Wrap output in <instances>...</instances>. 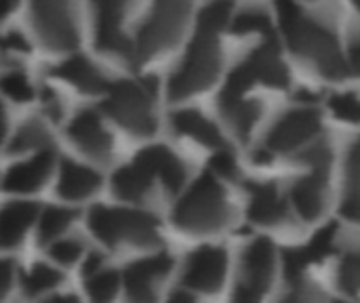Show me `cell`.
Wrapping results in <instances>:
<instances>
[{"label": "cell", "instance_id": "cell-38", "mask_svg": "<svg viewBox=\"0 0 360 303\" xmlns=\"http://www.w3.org/2000/svg\"><path fill=\"white\" fill-rule=\"evenodd\" d=\"M13 278H15V264L11 259L0 257V299L11 291Z\"/></svg>", "mask_w": 360, "mask_h": 303}, {"label": "cell", "instance_id": "cell-8", "mask_svg": "<svg viewBox=\"0 0 360 303\" xmlns=\"http://www.w3.org/2000/svg\"><path fill=\"white\" fill-rule=\"evenodd\" d=\"M274 247L270 240L259 238L255 243H251L245 253H243V264H240V281L236 285V299H259L274 276Z\"/></svg>", "mask_w": 360, "mask_h": 303}, {"label": "cell", "instance_id": "cell-32", "mask_svg": "<svg viewBox=\"0 0 360 303\" xmlns=\"http://www.w3.org/2000/svg\"><path fill=\"white\" fill-rule=\"evenodd\" d=\"M340 287L346 293H359L360 291V257L350 253L342 259L340 264V274H338Z\"/></svg>", "mask_w": 360, "mask_h": 303}, {"label": "cell", "instance_id": "cell-40", "mask_svg": "<svg viewBox=\"0 0 360 303\" xmlns=\"http://www.w3.org/2000/svg\"><path fill=\"white\" fill-rule=\"evenodd\" d=\"M19 0H0V23L17 8Z\"/></svg>", "mask_w": 360, "mask_h": 303}, {"label": "cell", "instance_id": "cell-16", "mask_svg": "<svg viewBox=\"0 0 360 303\" xmlns=\"http://www.w3.org/2000/svg\"><path fill=\"white\" fill-rule=\"evenodd\" d=\"M101 188V175L76 160H63L59 167V179H57V194L63 200L76 202L91 198Z\"/></svg>", "mask_w": 360, "mask_h": 303}, {"label": "cell", "instance_id": "cell-44", "mask_svg": "<svg viewBox=\"0 0 360 303\" xmlns=\"http://www.w3.org/2000/svg\"><path fill=\"white\" fill-rule=\"evenodd\" d=\"M0 186H2V179H0Z\"/></svg>", "mask_w": 360, "mask_h": 303}, {"label": "cell", "instance_id": "cell-28", "mask_svg": "<svg viewBox=\"0 0 360 303\" xmlns=\"http://www.w3.org/2000/svg\"><path fill=\"white\" fill-rule=\"evenodd\" d=\"M84 287L93 302H110L116 297L118 289L122 287V276L103 266L97 272L84 276Z\"/></svg>", "mask_w": 360, "mask_h": 303}, {"label": "cell", "instance_id": "cell-31", "mask_svg": "<svg viewBox=\"0 0 360 303\" xmlns=\"http://www.w3.org/2000/svg\"><path fill=\"white\" fill-rule=\"evenodd\" d=\"M46 247H49L51 259L57 262V264H61V266H72V264H76V262L82 257V253H84L82 243L76 240V238H63V236H59V238H55L53 243H49Z\"/></svg>", "mask_w": 360, "mask_h": 303}, {"label": "cell", "instance_id": "cell-42", "mask_svg": "<svg viewBox=\"0 0 360 303\" xmlns=\"http://www.w3.org/2000/svg\"><path fill=\"white\" fill-rule=\"evenodd\" d=\"M4 139H6V112L0 103V146L4 143Z\"/></svg>", "mask_w": 360, "mask_h": 303}, {"label": "cell", "instance_id": "cell-1", "mask_svg": "<svg viewBox=\"0 0 360 303\" xmlns=\"http://www.w3.org/2000/svg\"><path fill=\"white\" fill-rule=\"evenodd\" d=\"M156 93L158 82L154 76L110 82L108 91L103 93V112L133 135H152L158 124Z\"/></svg>", "mask_w": 360, "mask_h": 303}, {"label": "cell", "instance_id": "cell-25", "mask_svg": "<svg viewBox=\"0 0 360 303\" xmlns=\"http://www.w3.org/2000/svg\"><path fill=\"white\" fill-rule=\"evenodd\" d=\"M44 148H53V139L46 131V127L40 120H27L23 122L15 135H11L8 152L11 154H23V152H38Z\"/></svg>", "mask_w": 360, "mask_h": 303}, {"label": "cell", "instance_id": "cell-20", "mask_svg": "<svg viewBox=\"0 0 360 303\" xmlns=\"http://www.w3.org/2000/svg\"><path fill=\"white\" fill-rule=\"evenodd\" d=\"M171 124L179 135H188L194 141L219 150L226 148V141L219 133V129L198 110H179L171 116Z\"/></svg>", "mask_w": 360, "mask_h": 303}, {"label": "cell", "instance_id": "cell-14", "mask_svg": "<svg viewBox=\"0 0 360 303\" xmlns=\"http://www.w3.org/2000/svg\"><path fill=\"white\" fill-rule=\"evenodd\" d=\"M321 131V120L314 110H297L287 114L270 133L268 146L272 150L289 152L312 139Z\"/></svg>", "mask_w": 360, "mask_h": 303}, {"label": "cell", "instance_id": "cell-5", "mask_svg": "<svg viewBox=\"0 0 360 303\" xmlns=\"http://www.w3.org/2000/svg\"><path fill=\"white\" fill-rule=\"evenodd\" d=\"M221 67V53L217 34L196 30L186 57L181 59L175 74L169 78V97L184 99L209 89Z\"/></svg>", "mask_w": 360, "mask_h": 303}, {"label": "cell", "instance_id": "cell-26", "mask_svg": "<svg viewBox=\"0 0 360 303\" xmlns=\"http://www.w3.org/2000/svg\"><path fill=\"white\" fill-rule=\"evenodd\" d=\"M78 213L68 207H49L38 213V243L49 245L55 238L63 236L65 230L74 224Z\"/></svg>", "mask_w": 360, "mask_h": 303}, {"label": "cell", "instance_id": "cell-17", "mask_svg": "<svg viewBox=\"0 0 360 303\" xmlns=\"http://www.w3.org/2000/svg\"><path fill=\"white\" fill-rule=\"evenodd\" d=\"M154 179V171L139 156H135L133 162L120 167L112 175V192L124 202H141L150 194Z\"/></svg>", "mask_w": 360, "mask_h": 303}, {"label": "cell", "instance_id": "cell-19", "mask_svg": "<svg viewBox=\"0 0 360 303\" xmlns=\"http://www.w3.org/2000/svg\"><path fill=\"white\" fill-rule=\"evenodd\" d=\"M156 175V179L162 181V186L167 188V192L177 194L184 183H186V167L184 162L165 146H150L139 150L137 154Z\"/></svg>", "mask_w": 360, "mask_h": 303}, {"label": "cell", "instance_id": "cell-41", "mask_svg": "<svg viewBox=\"0 0 360 303\" xmlns=\"http://www.w3.org/2000/svg\"><path fill=\"white\" fill-rule=\"evenodd\" d=\"M350 67L354 74H360V40L350 49Z\"/></svg>", "mask_w": 360, "mask_h": 303}, {"label": "cell", "instance_id": "cell-39", "mask_svg": "<svg viewBox=\"0 0 360 303\" xmlns=\"http://www.w3.org/2000/svg\"><path fill=\"white\" fill-rule=\"evenodd\" d=\"M103 255L101 253H89L86 257H84V264H82V276H89V274H93V272H97L99 268H103Z\"/></svg>", "mask_w": 360, "mask_h": 303}, {"label": "cell", "instance_id": "cell-4", "mask_svg": "<svg viewBox=\"0 0 360 303\" xmlns=\"http://www.w3.org/2000/svg\"><path fill=\"white\" fill-rule=\"evenodd\" d=\"M276 6H278L281 25L287 34L289 44L297 53L314 59V63L327 76H333V78L342 76L346 72V63L340 55L335 38L321 25L304 19L300 8L293 4V0H278Z\"/></svg>", "mask_w": 360, "mask_h": 303}, {"label": "cell", "instance_id": "cell-29", "mask_svg": "<svg viewBox=\"0 0 360 303\" xmlns=\"http://www.w3.org/2000/svg\"><path fill=\"white\" fill-rule=\"evenodd\" d=\"M230 15H232V2H230V0H211V2L198 13L196 30L217 34L219 30H224V27L228 25Z\"/></svg>", "mask_w": 360, "mask_h": 303}, {"label": "cell", "instance_id": "cell-9", "mask_svg": "<svg viewBox=\"0 0 360 303\" xmlns=\"http://www.w3.org/2000/svg\"><path fill=\"white\" fill-rule=\"evenodd\" d=\"M228 270V255L221 247L205 245L190 253L184 266L181 283L184 289L200 291V293H215L221 289Z\"/></svg>", "mask_w": 360, "mask_h": 303}, {"label": "cell", "instance_id": "cell-15", "mask_svg": "<svg viewBox=\"0 0 360 303\" xmlns=\"http://www.w3.org/2000/svg\"><path fill=\"white\" fill-rule=\"evenodd\" d=\"M51 74L55 78H61L65 82H70L72 86H76L80 93L86 95H103L110 86V80L105 78V74L84 55H72L65 61L57 63Z\"/></svg>", "mask_w": 360, "mask_h": 303}, {"label": "cell", "instance_id": "cell-21", "mask_svg": "<svg viewBox=\"0 0 360 303\" xmlns=\"http://www.w3.org/2000/svg\"><path fill=\"white\" fill-rule=\"evenodd\" d=\"M325 192H327V169H312V175L302 179L293 188V202L297 213L312 221L323 213L325 207Z\"/></svg>", "mask_w": 360, "mask_h": 303}, {"label": "cell", "instance_id": "cell-24", "mask_svg": "<svg viewBox=\"0 0 360 303\" xmlns=\"http://www.w3.org/2000/svg\"><path fill=\"white\" fill-rule=\"evenodd\" d=\"M219 108H221V114L226 116L228 124L240 139L249 137L257 118L262 116V105L255 99L238 97V99H230V101H219Z\"/></svg>", "mask_w": 360, "mask_h": 303}, {"label": "cell", "instance_id": "cell-10", "mask_svg": "<svg viewBox=\"0 0 360 303\" xmlns=\"http://www.w3.org/2000/svg\"><path fill=\"white\" fill-rule=\"evenodd\" d=\"M131 0H91L95 13V44L108 55L131 59L133 42L122 32L124 11Z\"/></svg>", "mask_w": 360, "mask_h": 303}, {"label": "cell", "instance_id": "cell-12", "mask_svg": "<svg viewBox=\"0 0 360 303\" xmlns=\"http://www.w3.org/2000/svg\"><path fill=\"white\" fill-rule=\"evenodd\" d=\"M68 137L76 148L97 162H108L112 158L114 139L103 127L101 118L93 110H80L68 124Z\"/></svg>", "mask_w": 360, "mask_h": 303}, {"label": "cell", "instance_id": "cell-27", "mask_svg": "<svg viewBox=\"0 0 360 303\" xmlns=\"http://www.w3.org/2000/svg\"><path fill=\"white\" fill-rule=\"evenodd\" d=\"M63 283V274L49 264H34L27 272L21 274V289L27 297H40L57 289Z\"/></svg>", "mask_w": 360, "mask_h": 303}, {"label": "cell", "instance_id": "cell-6", "mask_svg": "<svg viewBox=\"0 0 360 303\" xmlns=\"http://www.w3.org/2000/svg\"><path fill=\"white\" fill-rule=\"evenodd\" d=\"M188 11L190 0H154V8L133 42L131 63H141L173 46L181 36Z\"/></svg>", "mask_w": 360, "mask_h": 303}, {"label": "cell", "instance_id": "cell-2", "mask_svg": "<svg viewBox=\"0 0 360 303\" xmlns=\"http://www.w3.org/2000/svg\"><path fill=\"white\" fill-rule=\"evenodd\" d=\"M230 207L226 192L209 171L194 181L173 209V224L190 234H211L226 226Z\"/></svg>", "mask_w": 360, "mask_h": 303}, {"label": "cell", "instance_id": "cell-35", "mask_svg": "<svg viewBox=\"0 0 360 303\" xmlns=\"http://www.w3.org/2000/svg\"><path fill=\"white\" fill-rule=\"evenodd\" d=\"M209 167H211V173H213V175H219V177H224V179H234V177H238V165H236L234 156H232L226 148L215 150V154H213Z\"/></svg>", "mask_w": 360, "mask_h": 303}, {"label": "cell", "instance_id": "cell-7", "mask_svg": "<svg viewBox=\"0 0 360 303\" xmlns=\"http://www.w3.org/2000/svg\"><path fill=\"white\" fill-rule=\"evenodd\" d=\"M72 2L74 0H30L36 34L51 51H72L78 44Z\"/></svg>", "mask_w": 360, "mask_h": 303}, {"label": "cell", "instance_id": "cell-33", "mask_svg": "<svg viewBox=\"0 0 360 303\" xmlns=\"http://www.w3.org/2000/svg\"><path fill=\"white\" fill-rule=\"evenodd\" d=\"M333 114L340 120H348V122H360V99L352 93H340L333 95L329 101Z\"/></svg>", "mask_w": 360, "mask_h": 303}, {"label": "cell", "instance_id": "cell-13", "mask_svg": "<svg viewBox=\"0 0 360 303\" xmlns=\"http://www.w3.org/2000/svg\"><path fill=\"white\" fill-rule=\"evenodd\" d=\"M53 165H55L53 148L38 150L27 160H21V162L8 167V171L2 179V188L6 192H13V194L38 192L46 183V179L51 177Z\"/></svg>", "mask_w": 360, "mask_h": 303}, {"label": "cell", "instance_id": "cell-11", "mask_svg": "<svg viewBox=\"0 0 360 303\" xmlns=\"http://www.w3.org/2000/svg\"><path fill=\"white\" fill-rule=\"evenodd\" d=\"M173 270V257L169 253H156L129 264L122 272V287L129 299L150 302L156 297V287Z\"/></svg>", "mask_w": 360, "mask_h": 303}, {"label": "cell", "instance_id": "cell-43", "mask_svg": "<svg viewBox=\"0 0 360 303\" xmlns=\"http://www.w3.org/2000/svg\"><path fill=\"white\" fill-rule=\"evenodd\" d=\"M354 4H356V6H359V8H360V0H354Z\"/></svg>", "mask_w": 360, "mask_h": 303}, {"label": "cell", "instance_id": "cell-18", "mask_svg": "<svg viewBox=\"0 0 360 303\" xmlns=\"http://www.w3.org/2000/svg\"><path fill=\"white\" fill-rule=\"evenodd\" d=\"M38 205L27 200H15L0 209V249L17 247L34 221L38 219Z\"/></svg>", "mask_w": 360, "mask_h": 303}, {"label": "cell", "instance_id": "cell-22", "mask_svg": "<svg viewBox=\"0 0 360 303\" xmlns=\"http://www.w3.org/2000/svg\"><path fill=\"white\" fill-rule=\"evenodd\" d=\"M249 217L264 226L281 224L287 217V207L281 200L274 186H253L251 188V205H249Z\"/></svg>", "mask_w": 360, "mask_h": 303}, {"label": "cell", "instance_id": "cell-36", "mask_svg": "<svg viewBox=\"0 0 360 303\" xmlns=\"http://www.w3.org/2000/svg\"><path fill=\"white\" fill-rule=\"evenodd\" d=\"M40 101H42V108H44V112H46V116H49L51 120L57 122V120L63 116V103L59 101V95H57L53 89L44 86V89L40 91Z\"/></svg>", "mask_w": 360, "mask_h": 303}, {"label": "cell", "instance_id": "cell-3", "mask_svg": "<svg viewBox=\"0 0 360 303\" xmlns=\"http://www.w3.org/2000/svg\"><path fill=\"white\" fill-rule=\"evenodd\" d=\"M89 230L105 247L135 245L154 247L160 240V224L152 213L127 207H93L89 211Z\"/></svg>", "mask_w": 360, "mask_h": 303}, {"label": "cell", "instance_id": "cell-23", "mask_svg": "<svg viewBox=\"0 0 360 303\" xmlns=\"http://www.w3.org/2000/svg\"><path fill=\"white\" fill-rule=\"evenodd\" d=\"M247 63L251 65L255 80H262L270 86H285L289 82V72L285 67V63L281 61L276 49L272 44H264L259 46L249 59Z\"/></svg>", "mask_w": 360, "mask_h": 303}, {"label": "cell", "instance_id": "cell-30", "mask_svg": "<svg viewBox=\"0 0 360 303\" xmlns=\"http://www.w3.org/2000/svg\"><path fill=\"white\" fill-rule=\"evenodd\" d=\"M0 91L6 97H11L13 101H17V103H27L36 95L30 78L23 72H19V70L6 72V74L0 76Z\"/></svg>", "mask_w": 360, "mask_h": 303}, {"label": "cell", "instance_id": "cell-37", "mask_svg": "<svg viewBox=\"0 0 360 303\" xmlns=\"http://www.w3.org/2000/svg\"><path fill=\"white\" fill-rule=\"evenodd\" d=\"M0 49L6 53H27L30 42L23 38L21 32H6L4 36H0Z\"/></svg>", "mask_w": 360, "mask_h": 303}, {"label": "cell", "instance_id": "cell-34", "mask_svg": "<svg viewBox=\"0 0 360 303\" xmlns=\"http://www.w3.org/2000/svg\"><path fill=\"white\" fill-rule=\"evenodd\" d=\"M232 30L236 34H251V32H262L268 34L270 32V19L264 13L257 11H247L238 17H234Z\"/></svg>", "mask_w": 360, "mask_h": 303}]
</instances>
